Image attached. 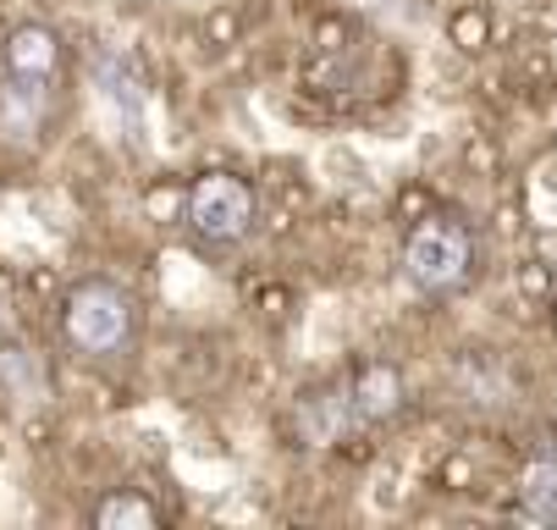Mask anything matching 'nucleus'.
Masks as SVG:
<instances>
[{
    "label": "nucleus",
    "instance_id": "obj_1",
    "mask_svg": "<svg viewBox=\"0 0 557 530\" xmlns=\"http://www.w3.org/2000/svg\"><path fill=\"white\" fill-rule=\"evenodd\" d=\"M61 332L77 354H122L127 337H133V298L116 287V282H77L61 305Z\"/></svg>",
    "mask_w": 557,
    "mask_h": 530
},
{
    "label": "nucleus",
    "instance_id": "obj_2",
    "mask_svg": "<svg viewBox=\"0 0 557 530\" xmlns=\"http://www.w3.org/2000/svg\"><path fill=\"white\" fill-rule=\"evenodd\" d=\"M474 271V238L469 226L453 221V215H431L420 221L409 244H404V276L420 287V293H453L463 287Z\"/></svg>",
    "mask_w": 557,
    "mask_h": 530
},
{
    "label": "nucleus",
    "instance_id": "obj_3",
    "mask_svg": "<svg viewBox=\"0 0 557 530\" xmlns=\"http://www.w3.org/2000/svg\"><path fill=\"white\" fill-rule=\"evenodd\" d=\"M183 215L205 244H237L255 226V188L244 177H232V172H205L188 188Z\"/></svg>",
    "mask_w": 557,
    "mask_h": 530
},
{
    "label": "nucleus",
    "instance_id": "obj_4",
    "mask_svg": "<svg viewBox=\"0 0 557 530\" xmlns=\"http://www.w3.org/2000/svg\"><path fill=\"white\" fill-rule=\"evenodd\" d=\"M0 56H7V78H17V84H50L55 66H61V39L45 23H17L7 34V50H0Z\"/></svg>",
    "mask_w": 557,
    "mask_h": 530
},
{
    "label": "nucleus",
    "instance_id": "obj_5",
    "mask_svg": "<svg viewBox=\"0 0 557 530\" xmlns=\"http://www.w3.org/2000/svg\"><path fill=\"white\" fill-rule=\"evenodd\" d=\"M95 84H100V95L116 106V116L127 122V133L144 138V111H149L144 72H138L127 56H100V61H95Z\"/></svg>",
    "mask_w": 557,
    "mask_h": 530
},
{
    "label": "nucleus",
    "instance_id": "obj_6",
    "mask_svg": "<svg viewBox=\"0 0 557 530\" xmlns=\"http://www.w3.org/2000/svg\"><path fill=\"white\" fill-rule=\"evenodd\" d=\"M404 409V370L397 365H364L354 375V398H348V415L354 420H392Z\"/></svg>",
    "mask_w": 557,
    "mask_h": 530
},
{
    "label": "nucleus",
    "instance_id": "obj_7",
    "mask_svg": "<svg viewBox=\"0 0 557 530\" xmlns=\"http://www.w3.org/2000/svg\"><path fill=\"white\" fill-rule=\"evenodd\" d=\"M95 525L100 530H161V508L144 492H111L95 503Z\"/></svg>",
    "mask_w": 557,
    "mask_h": 530
},
{
    "label": "nucleus",
    "instance_id": "obj_8",
    "mask_svg": "<svg viewBox=\"0 0 557 530\" xmlns=\"http://www.w3.org/2000/svg\"><path fill=\"white\" fill-rule=\"evenodd\" d=\"M524 514L541 525H557V459H541L524 470Z\"/></svg>",
    "mask_w": 557,
    "mask_h": 530
}]
</instances>
